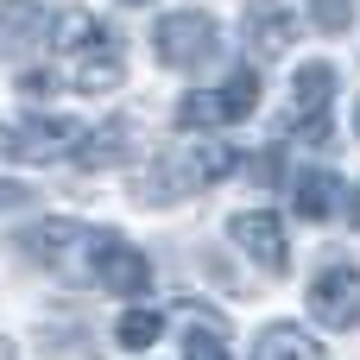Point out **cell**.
<instances>
[{
    "label": "cell",
    "instance_id": "obj_1",
    "mask_svg": "<svg viewBox=\"0 0 360 360\" xmlns=\"http://www.w3.org/2000/svg\"><path fill=\"white\" fill-rule=\"evenodd\" d=\"M228 171H234V152L228 146H196L184 158H158L152 171H133L127 190H133V202H184V196L221 184Z\"/></svg>",
    "mask_w": 360,
    "mask_h": 360
},
{
    "label": "cell",
    "instance_id": "obj_2",
    "mask_svg": "<svg viewBox=\"0 0 360 360\" xmlns=\"http://www.w3.org/2000/svg\"><path fill=\"white\" fill-rule=\"evenodd\" d=\"M82 272H89L101 291H114V297H139V291L152 285L146 253H139L127 234H114V228H89V240H82Z\"/></svg>",
    "mask_w": 360,
    "mask_h": 360
},
{
    "label": "cell",
    "instance_id": "obj_3",
    "mask_svg": "<svg viewBox=\"0 0 360 360\" xmlns=\"http://www.w3.org/2000/svg\"><path fill=\"white\" fill-rule=\"evenodd\" d=\"M152 51H158V63H165V70H202V63L221 51V25H215V13H202V6H184V13L158 19V32H152Z\"/></svg>",
    "mask_w": 360,
    "mask_h": 360
},
{
    "label": "cell",
    "instance_id": "obj_4",
    "mask_svg": "<svg viewBox=\"0 0 360 360\" xmlns=\"http://www.w3.org/2000/svg\"><path fill=\"white\" fill-rule=\"evenodd\" d=\"M82 120H63V114H25L19 133H6V158H25V165H57V158H76L82 146Z\"/></svg>",
    "mask_w": 360,
    "mask_h": 360
},
{
    "label": "cell",
    "instance_id": "obj_5",
    "mask_svg": "<svg viewBox=\"0 0 360 360\" xmlns=\"http://www.w3.org/2000/svg\"><path fill=\"white\" fill-rule=\"evenodd\" d=\"M310 310L329 329H354L360 323V266L354 259H323L310 278Z\"/></svg>",
    "mask_w": 360,
    "mask_h": 360
},
{
    "label": "cell",
    "instance_id": "obj_6",
    "mask_svg": "<svg viewBox=\"0 0 360 360\" xmlns=\"http://www.w3.org/2000/svg\"><path fill=\"white\" fill-rule=\"evenodd\" d=\"M335 82H342L335 63H297V76H291V120H297L291 133H297V139H323V133H329L323 120H329Z\"/></svg>",
    "mask_w": 360,
    "mask_h": 360
},
{
    "label": "cell",
    "instance_id": "obj_7",
    "mask_svg": "<svg viewBox=\"0 0 360 360\" xmlns=\"http://www.w3.org/2000/svg\"><path fill=\"white\" fill-rule=\"evenodd\" d=\"M240 32H247V51L259 57V63H272V57H285L291 44H297V13L285 6V0H247V19H240Z\"/></svg>",
    "mask_w": 360,
    "mask_h": 360
},
{
    "label": "cell",
    "instance_id": "obj_8",
    "mask_svg": "<svg viewBox=\"0 0 360 360\" xmlns=\"http://www.w3.org/2000/svg\"><path fill=\"white\" fill-rule=\"evenodd\" d=\"M228 240L247 247L266 272H285V266H291V240H285L278 215H266V209H240V215H228Z\"/></svg>",
    "mask_w": 360,
    "mask_h": 360
},
{
    "label": "cell",
    "instance_id": "obj_9",
    "mask_svg": "<svg viewBox=\"0 0 360 360\" xmlns=\"http://www.w3.org/2000/svg\"><path fill=\"white\" fill-rule=\"evenodd\" d=\"M44 44H51V51H63V57H89V51H114L120 38H114L89 6H70V0H63V13L51 19V38H44Z\"/></svg>",
    "mask_w": 360,
    "mask_h": 360
},
{
    "label": "cell",
    "instance_id": "obj_10",
    "mask_svg": "<svg viewBox=\"0 0 360 360\" xmlns=\"http://www.w3.org/2000/svg\"><path fill=\"white\" fill-rule=\"evenodd\" d=\"M82 240H89V228L82 221H38L32 234H19V247H25V259H38V266H76V253H82Z\"/></svg>",
    "mask_w": 360,
    "mask_h": 360
},
{
    "label": "cell",
    "instance_id": "obj_11",
    "mask_svg": "<svg viewBox=\"0 0 360 360\" xmlns=\"http://www.w3.org/2000/svg\"><path fill=\"white\" fill-rule=\"evenodd\" d=\"M127 152H133V127H127V120H108V127H89V133H82L76 165H82V171H108V165H120Z\"/></svg>",
    "mask_w": 360,
    "mask_h": 360
},
{
    "label": "cell",
    "instance_id": "obj_12",
    "mask_svg": "<svg viewBox=\"0 0 360 360\" xmlns=\"http://www.w3.org/2000/svg\"><path fill=\"white\" fill-rule=\"evenodd\" d=\"M57 13H63V0H6V6H0V38H32V44H44Z\"/></svg>",
    "mask_w": 360,
    "mask_h": 360
},
{
    "label": "cell",
    "instance_id": "obj_13",
    "mask_svg": "<svg viewBox=\"0 0 360 360\" xmlns=\"http://www.w3.org/2000/svg\"><path fill=\"white\" fill-rule=\"evenodd\" d=\"M253 360H323V342H316L310 329H297V323H272V329L259 335Z\"/></svg>",
    "mask_w": 360,
    "mask_h": 360
},
{
    "label": "cell",
    "instance_id": "obj_14",
    "mask_svg": "<svg viewBox=\"0 0 360 360\" xmlns=\"http://www.w3.org/2000/svg\"><path fill=\"white\" fill-rule=\"evenodd\" d=\"M335 202H342L335 171H304V177H297V215H304V221H329Z\"/></svg>",
    "mask_w": 360,
    "mask_h": 360
},
{
    "label": "cell",
    "instance_id": "obj_15",
    "mask_svg": "<svg viewBox=\"0 0 360 360\" xmlns=\"http://www.w3.org/2000/svg\"><path fill=\"white\" fill-rule=\"evenodd\" d=\"M158 335H165V316H158V310H127V316L114 323V342H120V348H152Z\"/></svg>",
    "mask_w": 360,
    "mask_h": 360
},
{
    "label": "cell",
    "instance_id": "obj_16",
    "mask_svg": "<svg viewBox=\"0 0 360 360\" xmlns=\"http://www.w3.org/2000/svg\"><path fill=\"white\" fill-rule=\"evenodd\" d=\"M253 108H259V76H253V70H240V76L221 89V120L234 127V120H247Z\"/></svg>",
    "mask_w": 360,
    "mask_h": 360
},
{
    "label": "cell",
    "instance_id": "obj_17",
    "mask_svg": "<svg viewBox=\"0 0 360 360\" xmlns=\"http://www.w3.org/2000/svg\"><path fill=\"white\" fill-rule=\"evenodd\" d=\"M177 127H190V133H202V127H221V95H209V89L184 95V101H177Z\"/></svg>",
    "mask_w": 360,
    "mask_h": 360
},
{
    "label": "cell",
    "instance_id": "obj_18",
    "mask_svg": "<svg viewBox=\"0 0 360 360\" xmlns=\"http://www.w3.org/2000/svg\"><path fill=\"white\" fill-rule=\"evenodd\" d=\"M310 25L316 32H348L354 25V0H310Z\"/></svg>",
    "mask_w": 360,
    "mask_h": 360
},
{
    "label": "cell",
    "instance_id": "obj_19",
    "mask_svg": "<svg viewBox=\"0 0 360 360\" xmlns=\"http://www.w3.org/2000/svg\"><path fill=\"white\" fill-rule=\"evenodd\" d=\"M184 360H234V354H228V342H221V335L190 329V335H184Z\"/></svg>",
    "mask_w": 360,
    "mask_h": 360
},
{
    "label": "cell",
    "instance_id": "obj_20",
    "mask_svg": "<svg viewBox=\"0 0 360 360\" xmlns=\"http://www.w3.org/2000/svg\"><path fill=\"white\" fill-rule=\"evenodd\" d=\"M253 184H278V152H259L253 158Z\"/></svg>",
    "mask_w": 360,
    "mask_h": 360
},
{
    "label": "cell",
    "instance_id": "obj_21",
    "mask_svg": "<svg viewBox=\"0 0 360 360\" xmlns=\"http://www.w3.org/2000/svg\"><path fill=\"white\" fill-rule=\"evenodd\" d=\"M348 221L360 228V184H354V196H348Z\"/></svg>",
    "mask_w": 360,
    "mask_h": 360
},
{
    "label": "cell",
    "instance_id": "obj_22",
    "mask_svg": "<svg viewBox=\"0 0 360 360\" xmlns=\"http://www.w3.org/2000/svg\"><path fill=\"white\" fill-rule=\"evenodd\" d=\"M0 158H6V127H0Z\"/></svg>",
    "mask_w": 360,
    "mask_h": 360
},
{
    "label": "cell",
    "instance_id": "obj_23",
    "mask_svg": "<svg viewBox=\"0 0 360 360\" xmlns=\"http://www.w3.org/2000/svg\"><path fill=\"white\" fill-rule=\"evenodd\" d=\"M120 6H152V0H120Z\"/></svg>",
    "mask_w": 360,
    "mask_h": 360
},
{
    "label": "cell",
    "instance_id": "obj_24",
    "mask_svg": "<svg viewBox=\"0 0 360 360\" xmlns=\"http://www.w3.org/2000/svg\"><path fill=\"white\" fill-rule=\"evenodd\" d=\"M0 360H13V348H6V342H0Z\"/></svg>",
    "mask_w": 360,
    "mask_h": 360
},
{
    "label": "cell",
    "instance_id": "obj_25",
    "mask_svg": "<svg viewBox=\"0 0 360 360\" xmlns=\"http://www.w3.org/2000/svg\"><path fill=\"white\" fill-rule=\"evenodd\" d=\"M354 133H360V108H354Z\"/></svg>",
    "mask_w": 360,
    "mask_h": 360
}]
</instances>
